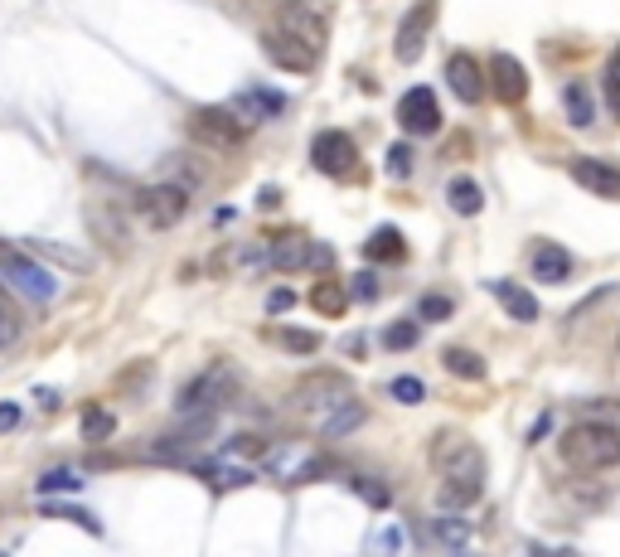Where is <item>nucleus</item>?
Returning <instances> with one entry per match:
<instances>
[{
  "instance_id": "f257e3e1",
  "label": "nucleus",
  "mask_w": 620,
  "mask_h": 557,
  "mask_svg": "<svg viewBox=\"0 0 620 557\" xmlns=\"http://www.w3.org/2000/svg\"><path fill=\"white\" fill-rule=\"evenodd\" d=\"M436 470H441V509H470L480 490H485V456L470 446V441H456L446 456H436Z\"/></svg>"
},
{
  "instance_id": "f03ea898",
  "label": "nucleus",
  "mask_w": 620,
  "mask_h": 557,
  "mask_svg": "<svg viewBox=\"0 0 620 557\" xmlns=\"http://www.w3.org/2000/svg\"><path fill=\"white\" fill-rule=\"evenodd\" d=\"M558 451L572 470H611L620 465V432L606 422H577L562 432Z\"/></svg>"
},
{
  "instance_id": "7ed1b4c3",
  "label": "nucleus",
  "mask_w": 620,
  "mask_h": 557,
  "mask_svg": "<svg viewBox=\"0 0 620 557\" xmlns=\"http://www.w3.org/2000/svg\"><path fill=\"white\" fill-rule=\"evenodd\" d=\"M248 136V126L238 122L233 107H199L189 112V141L194 146H214V151H238Z\"/></svg>"
},
{
  "instance_id": "20e7f679",
  "label": "nucleus",
  "mask_w": 620,
  "mask_h": 557,
  "mask_svg": "<svg viewBox=\"0 0 620 557\" xmlns=\"http://www.w3.org/2000/svg\"><path fill=\"white\" fill-rule=\"evenodd\" d=\"M0 277L10 281V291H20L34 306L54 301V291H59V281L49 277L34 257H25V252H0Z\"/></svg>"
},
{
  "instance_id": "39448f33",
  "label": "nucleus",
  "mask_w": 620,
  "mask_h": 557,
  "mask_svg": "<svg viewBox=\"0 0 620 557\" xmlns=\"http://www.w3.org/2000/svg\"><path fill=\"white\" fill-rule=\"evenodd\" d=\"M310 165H315L320 175H330V180H349V175L359 170V146H354V136H349V131H315V141H310Z\"/></svg>"
},
{
  "instance_id": "423d86ee",
  "label": "nucleus",
  "mask_w": 620,
  "mask_h": 557,
  "mask_svg": "<svg viewBox=\"0 0 620 557\" xmlns=\"http://www.w3.org/2000/svg\"><path fill=\"white\" fill-rule=\"evenodd\" d=\"M189 209V194L180 185H170V180H160V185H146L131 194V214H141L151 228H170V223H180V214Z\"/></svg>"
},
{
  "instance_id": "0eeeda50",
  "label": "nucleus",
  "mask_w": 620,
  "mask_h": 557,
  "mask_svg": "<svg viewBox=\"0 0 620 557\" xmlns=\"http://www.w3.org/2000/svg\"><path fill=\"white\" fill-rule=\"evenodd\" d=\"M233 398H238V378H233V369H209L180 393V407H185V412H218V407L233 403Z\"/></svg>"
},
{
  "instance_id": "6e6552de",
  "label": "nucleus",
  "mask_w": 620,
  "mask_h": 557,
  "mask_svg": "<svg viewBox=\"0 0 620 557\" xmlns=\"http://www.w3.org/2000/svg\"><path fill=\"white\" fill-rule=\"evenodd\" d=\"M344 398H349V383H344L340 373H310L306 383L296 388V398H291V403L301 407V412H315V417H325V412H335Z\"/></svg>"
},
{
  "instance_id": "1a4fd4ad",
  "label": "nucleus",
  "mask_w": 620,
  "mask_h": 557,
  "mask_svg": "<svg viewBox=\"0 0 620 557\" xmlns=\"http://www.w3.org/2000/svg\"><path fill=\"white\" fill-rule=\"evenodd\" d=\"M262 54L277 63V68H286V73H296V78H310L315 73V49H306L301 39H291L286 30H262Z\"/></svg>"
},
{
  "instance_id": "9d476101",
  "label": "nucleus",
  "mask_w": 620,
  "mask_h": 557,
  "mask_svg": "<svg viewBox=\"0 0 620 557\" xmlns=\"http://www.w3.org/2000/svg\"><path fill=\"white\" fill-rule=\"evenodd\" d=\"M432 20H436V0H417L412 10L403 15L398 25V39H393V54L403 63H412L422 49H427V34H432Z\"/></svg>"
},
{
  "instance_id": "9b49d317",
  "label": "nucleus",
  "mask_w": 620,
  "mask_h": 557,
  "mask_svg": "<svg viewBox=\"0 0 620 557\" xmlns=\"http://www.w3.org/2000/svg\"><path fill=\"white\" fill-rule=\"evenodd\" d=\"M398 122H403L407 136H436L441 131V107H436L432 88H412L398 102Z\"/></svg>"
},
{
  "instance_id": "f8f14e48",
  "label": "nucleus",
  "mask_w": 620,
  "mask_h": 557,
  "mask_svg": "<svg viewBox=\"0 0 620 557\" xmlns=\"http://www.w3.org/2000/svg\"><path fill=\"white\" fill-rule=\"evenodd\" d=\"M485 83H490V93H495L504 107H519L528 97V73L514 54H495L490 68H485Z\"/></svg>"
},
{
  "instance_id": "ddd939ff",
  "label": "nucleus",
  "mask_w": 620,
  "mask_h": 557,
  "mask_svg": "<svg viewBox=\"0 0 620 557\" xmlns=\"http://www.w3.org/2000/svg\"><path fill=\"white\" fill-rule=\"evenodd\" d=\"M277 30H286L291 39H301L306 49H325V20L310 10V5H301V0H281V25Z\"/></svg>"
},
{
  "instance_id": "4468645a",
  "label": "nucleus",
  "mask_w": 620,
  "mask_h": 557,
  "mask_svg": "<svg viewBox=\"0 0 620 557\" xmlns=\"http://www.w3.org/2000/svg\"><path fill=\"white\" fill-rule=\"evenodd\" d=\"M567 170H572V180L587 189V194L620 199V170H616V165H606V160H591V155H577Z\"/></svg>"
},
{
  "instance_id": "2eb2a0df",
  "label": "nucleus",
  "mask_w": 620,
  "mask_h": 557,
  "mask_svg": "<svg viewBox=\"0 0 620 557\" xmlns=\"http://www.w3.org/2000/svg\"><path fill=\"white\" fill-rule=\"evenodd\" d=\"M446 88L461 97V102H480L485 97V68L470 59V54H451L446 59Z\"/></svg>"
},
{
  "instance_id": "dca6fc26",
  "label": "nucleus",
  "mask_w": 620,
  "mask_h": 557,
  "mask_svg": "<svg viewBox=\"0 0 620 557\" xmlns=\"http://www.w3.org/2000/svg\"><path fill=\"white\" fill-rule=\"evenodd\" d=\"M533 281H543V286H558V281L572 277V252L558 248V243H533Z\"/></svg>"
},
{
  "instance_id": "f3484780",
  "label": "nucleus",
  "mask_w": 620,
  "mask_h": 557,
  "mask_svg": "<svg viewBox=\"0 0 620 557\" xmlns=\"http://www.w3.org/2000/svg\"><path fill=\"white\" fill-rule=\"evenodd\" d=\"M233 107H238L243 117H252V122H272V117H281L286 97L272 93V88H243V93L233 97Z\"/></svg>"
},
{
  "instance_id": "a211bd4d",
  "label": "nucleus",
  "mask_w": 620,
  "mask_h": 557,
  "mask_svg": "<svg viewBox=\"0 0 620 557\" xmlns=\"http://www.w3.org/2000/svg\"><path fill=\"white\" fill-rule=\"evenodd\" d=\"M306 252H310L306 233H277L272 248H267V262L281 267V272H296V267H306Z\"/></svg>"
},
{
  "instance_id": "6ab92c4d",
  "label": "nucleus",
  "mask_w": 620,
  "mask_h": 557,
  "mask_svg": "<svg viewBox=\"0 0 620 557\" xmlns=\"http://www.w3.org/2000/svg\"><path fill=\"white\" fill-rule=\"evenodd\" d=\"M490 291H495L499 301H504V310H509L514 320H524V325H533V320H538V301H533V291H524L519 281H495Z\"/></svg>"
},
{
  "instance_id": "aec40b11",
  "label": "nucleus",
  "mask_w": 620,
  "mask_h": 557,
  "mask_svg": "<svg viewBox=\"0 0 620 557\" xmlns=\"http://www.w3.org/2000/svg\"><path fill=\"white\" fill-rule=\"evenodd\" d=\"M446 199H451V209H456L461 218H475L480 209H485V189L475 185L470 175H456V180L446 185Z\"/></svg>"
},
{
  "instance_id": "412c9836",
  "label": "nucleus",
  "mask_w": 620,
  "mask_h": 557,
  "mask_svg": "<svg viewBox=\"0 0 620 557\" xmlns=\"http://www.w3.org/2000/svg\"><path fill=\"white\" fill-rule=\"evenodd\" d=\"M364 417H369L364 407L354 403V398H344V403L335 407V412H325V422H320V432H325V436H330V441H335V436L359 432V427H364Z\"/></svg>"
},
{
  "instance_id": "4be33fe9",
  "label": "nucleus",
  "mask_w": 620,
  "mask_h": 557,
  "mask_svg": "<svg viewBox=\"0 0 620 557\" xmlns=\"http://www.w3.org/2000/svg\"><path fill=\"white\" fill-rule=\"evenodd\" d=\"M441 369L465 378V383H480V378H485V359L470 354V349H461V344H451V349H441Z\"/></svg>"
},
{
  "instance_id": "5701e85b",
  "label": "nucleus",
  "mask_w": 620,
  "mask_h": 557,
  "mask_svg": "<svg viewBox=\"0 0 620 557\" xmlns=\"http://www.w3.org/2000/svg\"><path fill=\"white\" fill-rule=\"evenodd\" d=\"M364 257H369V262H403L407 257L403 233H398V228H378L369 243H364Z\"/></svg>"
},
{
  "instance_id": "b1692460",
  "label": "nucleus",
  "mask_w": 620,
  "mask_h": 557,
  "mask_svg": "<svg viewBox=\"0 0 620 557\" xmlns=\"http://www.w3.org/2000/svg\"><path fill=\"white\" fill-rule=\"evenodd\" d=\"M562 102H567V122H572V126H591V122H596V107H591L587 83H567V88H562Z\"/></svg>"
},
{
  "instance_id": "393cba45",
  "label": "nucleus",
  "mask_w": 620,
  "mask_h": 557,
  "mask_svg": "<svg viewBox=\"0 0 620 557\" xmlns=\"http://www.w3.org/2000/svg\"><path fill=\"white\" fill-rule=\"evenodd\" d=\"M601 97H606L611 117L620 122V44L611 49V59H606V68H601Z\"/></svg>"
},
{
  "instance_id": "a878e982",
  "label": "nucleus",
  "mask_w": 620,
  "mask_h": 557,
  "mask_svg": "<svg viewBox=\"0 0 620 557\" xmlns=\"http://www.w3.org/2000/svg\"><path fill=\"white\" fill-rule=\"evenodd\" d=\"M310 306L320 310V315H330V320H340L349 301H344V291H340V286H335V281H320V286L310 291Z\"/></svg>"
},
{
  "instance_id": "bb28decb",
  "label": "nucleus",
  "mask_w": 620,
  "mask_h": 557,
  "mask_svg": "<svg viewBox=\"0 0 620 557\" xmlns=\"http://www.w3.org/2000/svg\"><path fill=\"white\" fill-rule=\"evenodd\" d=\"M165 170H170V185H180L185 194H194V189L204 185V170L194 165V160H185V155H175V160H165Z\"/></svg>"
},
{
  "instance_id": "cd10ccee",
  "label": "nucleus",
  "mask_w": 620,
  "mask_h": 557,
  "mask_svg": "<svg viewBox=\"0 0 620 557\" xmlns=\"http://www.w3.org/2000/svg\"><path fill=\"white\" fill-rule=\"evenodd\" d=\"M267 446H262V436H252V432H243V436H233L223 451H218V461H252V456H262Z\"/></svg>"
},
{
  "instance_id": "c85d7f7f",
  "label": "nucleus",
  "mask_w": 620,
  "mask_h": 557,
  "mask_svg": "<svg viewBox=\"0 0 620 557\" xmlns=\"http://www.w3.org/2000/svg\"><path fill=\"white\" fill-rule=\"evenodd\" d=\"M417 320H393L388 330H383V349H393V354H403V349H412L417 344Z\"/></svg>"
},
{
  "instance_id": "c756f323",
  "label": "nucleus",
  "mask_w": 620,
  "mask_h": 557,
  "mask_svg": "<svg viewBox=\"0 0 620 557\" xmlns=\"http://www.w3.org/2000/svg\"><path fill=\"white\" fill-rule=\"evenodd\" d=\"M112 432H117V417H112L107 407H88V412H83V436H88V441H107Z\"/></svg>"
},
{
  "instance_id": "7c9ffc66",
  "label": "nucleus",
  "mask_w": 620,
  "mask_h": 557,
  "mask_svg": "<svg viewBox=\"0 0 620 557\" xmlns=\"http://www.w3.org/2000/svg\"><path fill=\"white\" fill-rule=\"evenodd\" d=\"M432 533L446 543V548H465V543H470V524H465V519H446V514H441V519L432 524Z\"/></svg>"
},
{
  "instance_id": "2f4dec72",
  "label": "nucleus",
  "mask_w": 620,
  "mask_h": 557,
  "mask_svg": "<svg viewBox=\"0 0 620 557\" xmlns=\"http://www.w3.org/2000/svg\"><path fill=\"white\" fill-rule=\"evenodd\" d=\"M388 393H393L398 403H422V398H427V388H422L417 373H398V378L388 383Z\"/></svg>"
},
{
  "instance_id": "473e14b6",
  "label": "nucleus",
  "mask_w": 620,
  "mask_h": 557,
  "mask_svg": "<svg viewBox=\"0 0 620 557\" xmlns=\"http://www.w3.org/2000/svg\"><path fill=\"white\" fill-rule=\"evenodd\" d=\"M44 514H49V519H73V524H83L88 528V533H102V524H97L93 514H83V509H78V504H44Z\"/></svg>"
},
{
  "instance_id": "72a5a7b5",
  "label": "nucleus",
  "mask_w": 620,
  "mask_h": 557,
  "mask_svg": "<svg viewBox=\"0 0 620 557\" xmlns=\"http://www.w3.org/2000/svg\"><path fill=\"white\" fill-rule=\"evenodd\" d=\"M277 344L291 349V354H315V349H320V340H315L310 330H277Z\"/></svg>"
},
{
  "instance_id": "f704fd0d",
  "label": "nucleus",
  "mask_w": 620,
  "mask_h": 557,
  "mask_svg": "<svg viewBox=\"0 0 620 557\" xmlns=\"http://www.w3.org/2000/svg\"><path fill=\"white\" fill-rule=\"evenodd\" d=\"M354 495L364 499V504H373V509H388V504H393V495H388L383 480H354Z\"/></svg>"
},
{
  "instance_id": "c9c22d12",
  "label": "nucleus",
  "mask_w": 620,
  "mask_h": 557,
  "mask_svg": "<svg viewBox=\"0 0 620 557\" xmlns=\"http://www.w3.org/2000/svg\"><path fill=\"white\" fill-rule=\"evenodd\" d=\"M388 175H393V180H407V175H412V146H407V141L388 146Z\"/></svg>"
},
{
  "instance_id": "e433bc0d",
  "label": "nucleus",
  "mask_w": 620,
  "mask_h": 557,
  "mask_svg": "<svg viewBox=\"0 0 620 557\" xmlns=\"http://www.w3.org/2000/svg\"><path fill=\"white\" fill-rule=\"evenodd\" d=\"M451 310H456V301H451V296H441V291H432V296H422L417 315H422V320H446Z\"/></svg>"
},
{
  "instance_id": "4c0bfd02",
  "label": "nucleus",
  "mask_w": 620,
  "mask_h": 557,
  "mask_svg": "<svg viewBox=\"0 0 620 557\" xmlns=\"http://www.w3.org/2000/svg\"><path fill=\"white\" fill-rule=\"evenodd\" d=\"M97 228L107 233V243H112V248H122V243H126V233L117 228V214H112V209H93V233H97Z\"/></svg>"
},
{
  "instance_id": "58836bf2",
  "label": "nucleus",
  "mask_w": 620,
  "mask_h": 557,
  "mask_svg": "<svg viewBox=\"0 0 620 557\" xmlns=\"http://www.w3.org/2000/svg\"><path fill=\"white\" fill-rule=\"evenodd\" d=\"M344 296H349V301H364V306H369L373 296H378V277H373V272H359V277H349V291H344Z\"/></svg>"
},
{
  "instance_id": "ea45409f",
  "label": "nucleus",
  "mask_w": 620,
  "mask_h": 557,
  "mask_svg": "<svg viewBox=\"0 0 620 557\" xmlns=\"http://www.w3.org/2000/svg\"><path fill=\"white\" fill-rule=\"evenodd\" d=\"M73 485H78V475H73V470H49V475L39 480V490H44V495H49V490H73Z\"/></svg>"
},
{
  "instance_id": "a19ab883",
  "label": "nucleus",
  "mask_w": 620,
  "mask_h": 557,
  "mask_svg": "<svg viewBox=\"0 0 620 557\" xmlns=\"http://www.w3.org/2000/svg\"><path fill=\"white\" fill-rule=\"evenodd\" d=\"M296 301H301L296 291H286V286H277V291L267 296V310H272V315H281V310H291V306H296Z\"/></svg>"
},
{
  "instance_id": "79ce46f5",
  "label": "nucleus",
  "mask_w": 620,
  "mask_h": 557,
  "mask_svg": "<svg viewBox=\"0 0 620 557\" xmlns=\"http://www.w3.org/2000/svg\"><path fill=\"white\" fill-rule=\"evenodd\" d=\"M20 422H25V412H20V407H15V403H0V436L15 432Z\"/></svg>"
},
{
  "instance_id": "37998d69",
  "label": "nucleus",
  "mask_w": 620,
  "mask_h": 557,
  "mask_svg": "<svg viewBox=\"0 0 620 557\" xmlns=\"http://www.w3.org/2000/svg\"><path fill=\"white\" fill-rule=\"evenodd\" d=\"M528 557H582V553H577V548H548V543H533Z\"/></svg>"
},
{
  "instance_id": "c03bdc74",
  "label": "nucleus",
  "mask_w": 620,
  "mask_h": 557,
  "mask_svg": "<svg viewBox=\"0 0 620 557\" xmlns=\"http://www.w3.org/2000/svg\"><path fill=\"white\" fill-rule=\"evenodd\" d=\"M591 412H596V417H601L606 427H616V432H620V407H616V403H606V407H591Z\"/></svg>"
},
{
  "instance_id": "a18cd8bd",
  "label": "nucleus",
  "mask_w": 620,
  "mask_h": 557,
  "mask_svg": "<svg viewBox=\"0 0 620 557\" xmlns=\"http://www.w3.org/2000/svg\"><path fill=\"white\" fill-rule=\"evenodd\" d=\"M10 344H15V320L0 310V349H10Z\"/></svg>"
}]
</instances>
